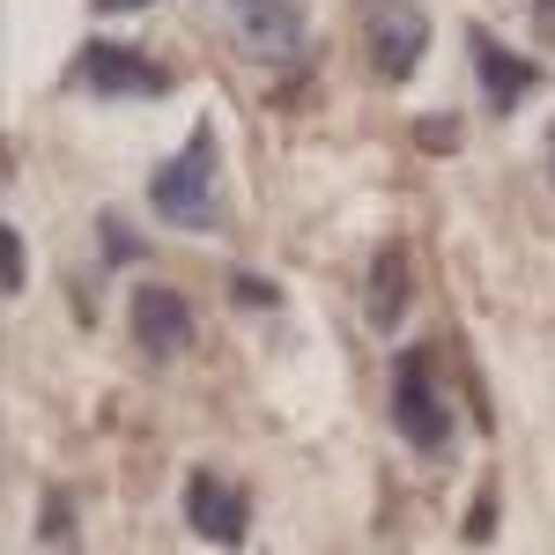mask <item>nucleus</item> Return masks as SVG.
Segmentation results:
<instances>
[{"mask_svg": "<svg viewBox=\"0 0 555 555\" xmlns=\"http://www.w3.org/2000/svg\"><path fill=\"white\" fill-rule=\"evenodd\" d=\"M149 208L164 222H178V230H208L215 222V133L208 127H193V141L149 178Z\"/></svg>", "mask_w": 555, "mask_h": 555, "instance_id": "f257e3e1", "label": "nucleus"}, {"mask_svg": "<svg viewBox=\"0 0 555 555\" xmlns=\"http://www.w3.org/2000/svg\"><path fill=\"white\" fill-rule=\"evenodd\" d=\"M215 8H222L237 52L259 60V67H289V60H304V44H311L304 0H215Z\"/></svg>", "mask_w": 555, "mask_h": 555, "instance_id": "f03ea898", "label": "nucleus"}, {"mask_svg": "<svg viewBox=\"0 0 555 555\" xmlns=\"http://www.w3.org/2000/svg\"><path fill=\"white\" fill-rule=\"evenodd\" d=\"M392 429H400L415 452H444V444H452L444 392L429 385V356H415V348L392 363Z\"/></svg>", "mask_w": 555, "mask_h": 555, "instance_id": "7ed1b4c3", "label": "nucleus"}, {"mask_svg": "<svg viewBox=\"0 0 555 555\" xmlns=\"http://www.w3.org/2000/svg\"><path fill=\"white\" fill-rule=\"evenodd\" d=\"M429 52V15L415 0H371V67L385 82H408Z\"/></svg>", "mask_w": 555, "mask_h": 555, "instance_id": "20e7f679", "label": "nucleus"}, {"mask_svg": "<svg viewBox=\"0 0 555 555\" xmlns=\"http://www.w3.org/2000/svg\"><path fill=\"white\" fill-rule=\"evenodd\" d=\"M82 82H89V96H164L171 89V67H156V60H141L127 44L96 38L82 52Z\"/></svg>", "mask_w": 555, "mask_h": 555, "instance_id": "39448f33", "label": "nucleus"}, {"mask_svg": "<svg viewBox=\"0 0 555 555\" xmlns=\"http://www.w3.org/2000/svg\"><path fill=\"white\" fill-rule=\"evenodd\" d=\"M133 341L149 356H185L193 348V304L178 289H141L133 297Z\"/></svg>", "mask_w": 555, "mask_h": 555, "instance_id": "423d86ee", "label": "nucleus"}, {"mask_svg": "<svg viewBox=\"0 0 555 555\" xmlns=\"http://www.w3.org/2000/svg\"><path fill=\"white\" fill-rule=\"evenodd\" d=\"M185 512H193V533L215 541V548H237L245 541V496L230 481H215V474H193L185 481Z\"/></svg>", "mask_w": 555, "mask_h": 555, "instance_id": "0eeeda50", "label": "nucleus"}, {"mask_svg": "<svg viewBox=\"0 0 555 555\" xmlns=\"http://www.w3.org/2000/svg\"><path fill=\"white\" fill-rule=\"evenodd\" d=\"M474 67H481V89H489V104H496V112H512L518 96L533 89V67H526L518 52H504L496 38H481V30H474Z\"/></svg>", "mask_w": 555, "mask_h": 555, "instance_id": "6e6552de", "label": "nucleus"}, {"mask_svg": "<svg viewBox=\"0 0 555 555\" xmlns=\"http://www.w3.org/2000/svg\"><path fill=\"white\" fill-rule=\"evenodd\" d=\"M400 311H408V253L400 245H385L378 259H371V297H363V319L371 326H400Z\"/></svg>", "mask_w": 555, "mask_h": 555, "instance_id": "1a4fd4ad", "label": "nucleus"}, {"mask_svg": "<svg viewBox=\"0 0 555 555\" xmlns=\"http://www.w3.org/2000/svg\"><path fill=\"white\" fill-rule=\"evenodd\" d=\"M0 259H8L0 289H8V297H23V237H15V230H0Z\"/></svg>", "mask_w": 555, "mask_h": 555, "instance_id": "9d476101", "label": "nucleus"}, {"mask_svg": "<svg viewBox=\"0 0 555 555\" xmlns=\"http://www.w3.org/2000/svg\"><path fill=\"white\" fill-rule=\"evenodd\" d=\"M423 141H429V149H452L460 127H452V119H423Z\"/></svg>", "mask_w": 555, "mask_h": 555, "instance_id": "9b49d317", "label": "nucleus"}, {"mask_svg": "<svg viewBox=\"0 0 555 555\" xmlns=\"http://www.w3.org/2000/svg\"><path fill=\"white\" fill-rule=\"evenodd\" d=\"M526 8H533V23H541V38L555 44V0H526Z\"/></svg>", "mask_w": 555, "mask_h": 555, "instance_id": "f8f14e48", "label": "nucleus"}, {"mask_svg": "<svg viewBox=\"0 0 555 555\" xmlns=\"http://www.w3.org/2000/svg\"><path fill=\"white\" fill-rule=\"evenodd\" d=\"M104 15H127V8H149V0H96Z\"/></svg>", "mask_w": 555, "mask_h": 555, "instance_id": "ddd939ff", "label": "nucleus"}, {"mask_svg": "<svg viewBox=\"0 0 555 555\" xmlns=\"http://www.w3.org/2000/svg\"><path fill=\"white\" fill-rule=\"evenodd\" d=\"M548 178H555V127H548Z\"/></svg>", "mask_w": 555, "mask_h": 555, "instance_id": "4468645a", "label": "nucleus"}]
</instances>
